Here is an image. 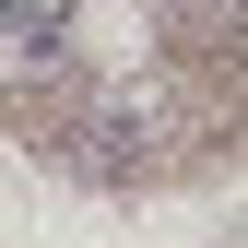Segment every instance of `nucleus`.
I'll return each instance as SVG.
<instances>
[{
  "instance_id": "1",
  "label": "nucleus",
  "mask_w": 248,
  "mask_h": 248,
  "mask_svg": "<svg viewBox=\"0 0 248 248\" xmlns=\"http://www.w3.org/2000/svg\"><path fill=\"white\" fill-rule=\"evenodd\" d=\"M0 95H83V47H71L59 12L0 0Z\"/></svg>"
}]
</instances>
